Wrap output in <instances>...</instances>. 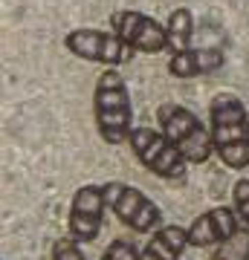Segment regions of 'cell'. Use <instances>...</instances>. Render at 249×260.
<instances>
[{"mask_svg": "<svg viewBox=\"0 0 249 260\" xmlns=\"http://www.w3.org/2000/svg\"><path fill=\"white\" fill-rule=\"evenodd\" d=\"M64 44L75 58H84V61H93V64L102 67H122L136 52L116 32L110 35V32H102V29H73Z\"/></svg>", "mask_w": 249, "mask_h": 260, "instance_id": "obj_5", "label": "cell"}, {"mask_svg": "<svg viewBox=\"0 0 249 260\" xmlns=\"http://www.w3.org/2000/svg\"><path fill=\"white\" fill-rule=\"evenodd\" d=\"M104 188L99 185H81L73 194V205H70V234L78 243H93L102 232L104 220Z\"/></svg>", "mask_w": 249, "mask_h": 260, "instance_id": "obj_8", "label": "cell"}, {"mask_svg": "<svg viewBox=\"0 0 249 260\" xmlns=\"http://www.w3.org/2000/svg\"><path fill=\"white\" fill-rule=\"evenodd\" d=\"M104 197H107V205L113 208V214H116L125 225H130L133 232L148 234V232H157L159 225H162V211H159V205L151 203L139 188L122 185V182H110V185H104Z\"/></svg>", "mask_w": 249, "mask_h": 260, "instance_id": "obj_6", "label": "cell"}, {"mask_svg": "<svg viewBox=\"0 0 249 260\" xmlns=\"http://www.w3.org/2000/svg\"><path fill=\"white\" fill-rule=\"evenodd\" d=\"M188 243V229L183 225H159L151 234V243L139 251V260H180Z\"/></svg>", "mask_w": 249, "mask_h": 260, "instance_id": "obj_10", "label": "cell"}, {"mask_svg": "<svg viewBox=\"0 0 249 260\" xmlns=\"http://www.w3.org/2000/svg\"><path fill=\"white\" fill-rule=\"evenodd\" d=\"M113 32L128 41L130 47L136 52H165L168 49V32L165 26H159L154 18H148L142 12H133V9H122L113 15Z\"/></svg>", "mask_w": 249, "mask_h": 260, "instance_id": "obj_7", "label": "cell"}, {"mask_svg": "<svg viewBox=\"0 0 249 260\" xmlns=\"http://www.w3.org/2000/svg\"><path fill=\"white\" fill-rule=\"evenodd\" d=\"M52 260H87L78 249V240L73 234L70 237H58L56 246H52Z\"/></svg>", "mask_w": 249, "mask_h": 260, "instance_id": "obj_14", "label": "cell"}, {"mask_svg": "<svg viewBox=\"0 0 249 260\" xmlns=\"http://www.w3.org/2000/svg\"><path fill=\"white\" fill-rule=\"evenodd\" d=\"M243 220L235 208H226V205H217V208H209L206 214H200L191 225H188V243L197 246V249H206V246H220L223 240H229L232 234L238 232Z\"/></svg>", "mask_w": 249, "mask_h": 260, "instance_id": "obj_9", "label": "cell"}, {"mask_svg": "<svg viewBox=\"0 0 249 260\" xmlns=\"http://www.w3.org/2000/svg\"><path fill=\"white\" fill-rule=\"evenodd\" d=\"M214 153L232 171L249 168V113L235 95H217L209 107Z\"/></svg>", "mask_w": 249, "mask_h": 260, "instance_id": "obj_1", "label": "cell"}, {"mask_svg": "<svg viewBox=\"0 0 249 260\" xmlns=\"http://www.w3.org/2000/svg\"><path fill=\"white\" fill-rule=\"evenodd\" d=\"M93 110H96V124L99 133L107 145H122L130 139V119H133V107H130V93L128 84L122 78L116 67H107L99 78H96V93H93Z\"/></svg>", "mask_w": 249, "mask_h": 260, "instance_id": "obj_2", "label": "cell"}, {"mask_svg": "<svg viewBox=\"0 0 249 260\" xmlns=\"http://www.w3.org/2000/svg\"><path fill=\"white\" fill-rule=\"evenodd\" d=\"M212 260H249V229L240 225L229 240L220 243V249L212 254Z\"/></svg>", "mask_w": 249, "mask_h": 260, "instance_id": "obj_13", "label": "cell"}, {"mask_svg": "<svg viewBox=\"0 0 249 260\" xmlns=\"http://www.w3.org/2000/svg\"><path fill=\"white\" fill-rule=\"evenodd\" d=\"M102 260H139V251L133 249V243H128V240H113L110 246H107Z\"/></svg>", "mask_w": 249, "mask_h": 260, "instance_id": "obj_16", "label": "cell"}, {"mask_svg": "<svg viewBox=\"0 0 249 260\" xmlns=\"http://www.w3.org/2000/svg\"><path fill=\"white\" fill-rule=\"evenodd\" d=\"M130 148L142 165L162 179H185V165L188 159L174 148L162 130L154 127H133L130 130Z\"/></svg>", "mask_w": 249, "mask_h": 260, "instance_id": "obj_4", "label": "cell"}, {"mask_svg": "<svg viewBox=\"0 0 249 260\" xmlns=\"http://www.w3.org/2000/svg\"><path fill=\"white\" fill-rule=\"evenodd\" d=\"M168 32V52H183V49L191 47V38H194V18L188 9H174L171 18L165 23Z\"/></svg>", "mask_w": 249, "mask_h": 260, "instance_id": "obj_12", "label": "cell"}, {"mask_svg": "<svg viewBox=\"0 0 249 260\" xmlns=\"http://www.w3.org/2000/svg\"><path fill=\"white\" fill-rule=\"evenodd\" d=\"M157 116H159L162 133L174 142V148L191 165H203V162L212 159L214 153L212 127H203V121L197 119L191 110H185L180 104H162Z\"/></svg>", "mask_w": 249, "mask_h": 260, "instance_id": "obj_3", "label": "cell"}, {"mask_svg": "<svg viewBox=\"0 0 249 260\" xmlns=\"http://www.w3.org/2000/svg\"><path fill=\"white\" fill-rule=\"evenodd\" d=\"M232 200H235V211L240 214L243 225L249 229V179H238L232 188Z\"/></svg>", "mask_w": 249, "mask_h": 260, "instance_id": "obj_15", "label": "cell"}, {"mask_svg": "<svg viewBox=\"0 0 249 260\" xmlns=\"http://www.w3.org/2000/svg\"><path fill=\"white\" fill-rule=\"evenodd\" d=\"M223 64V55L217 49H183V52H174L171 61H168V73L174 78H197V75L214 73L217 67Z\"/></svg>", "mask_w": 249, "mask_h": 260, "instance_id": "obj_11", "label": "cell"}]
</instances>
